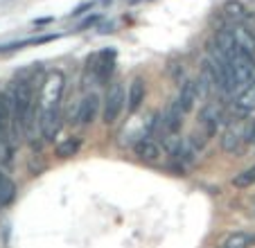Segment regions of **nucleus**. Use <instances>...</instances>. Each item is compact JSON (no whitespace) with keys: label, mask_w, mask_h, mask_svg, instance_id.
<instances>
[{"label":"nucleus","mask_w":255,"mask_h":248,"mask_svg":"<svg viewBox=\"0 0 255 248\" xmlns=\"http://www.w3.org/2000/svg\"><path fill=\"white\" fill-rule=\"evenodd\" d=\"M63 88H66V77H63V72L61 70L48 72V77H45V81H43V91H41V111L59 109Z\"/></svg>","instance_id":"f257e3e1"},{"label":"nucleus","mask_w":255,"mask_h":248,"mask_svg":"<svg viewBox=\"0 0 255 248\" xmlns=\"http://www.w3.org/2000/svg\"><path fill=\"white\" fill-rule=\"evenodd\" d=\"M125 100H127L125 88H122L120 81L111 84V88H109V93H106V97H104V113H102L106 124H113L120 118L122 109H125Z\"/></svg>","instance_id":"f03ea898"},{"label":"nucleus","mask_w":255,"mask_h":248,"mask_svg":"<svg viewBox=\"0 0 255 248\" xmlns=\"http://www.w3.org/2000/svg\"><path fill=\"white\" fill-rule=\"evenodd\" d=\"M244 126L246 124H242V122H231L224 129V133H222V149L226 153H237V151H242V147L246 144V140H244Z\"/></svg>","instance_id":"7ed1b4c3"},{"label":"nucleus","mask_w":255,"mask_h":248,"mask_svg":"<svg viewBox=\"0 0 255 248\" xmlns=\"http://www.w3.org/2000/svg\"><path fill=\"white\" fill-rule=\"evenodd\" d=\"M231 70H233V81H235V88H244L251 84L253 79V61L249 57H244L242 52L235 54V59H231Z\"/></svg>","instance_id":"20e7f679"},{"label":"nucleus","mask_w":255,"mask_h":248,"mask_svg":"<svg viewBox=\"0 0 255 248\" xmlns=\"http://www.w3.org/2000/svg\"><path fill=\"white\" fill-rule=\"evenodd\" d=\"M224 122V113L222 109L217 104H206L201 111V115H199V129L203 131V133L208 135V138H212V135L217 133V126Z\"/></svg>","instance_id":"39448f33"},{"label":"nucleus","mask_w":255,"mask_h":248,"mask_svg":"<svg viewBox=\"0 0 255 248\" xmlns=\"http://www.w3.org/2000/svg\"><path fill=\"white\" fill-rule=\"evenodd\" d=\"M91 66H93V72H95V79L104 84L113 75V70H116V52L113 50H104V52H100L93 59Z\"/></svg>","instance_id":"423d86ee"},{"label":"nucleus","mask_w":255,"mask_h":248,"mask_svg":"<svg viewBox=\"0 0 255 248\" xmlns=\"http://www.w3.org/2000/svg\"><path fill=\"white\" fill-rule=\"evenodd\" d=\"M183 109L178 106V102H172V104L167 106V111L163 113V129L167 131L169 135L178 133L181 131V126H183Z\"/></svg>","instance_id":"0eeeda50"},{"label":"nucleus","mask_w":255,"mask_h":248,"mask_svg":"<svg viewBox=\"0 0 255 248\" xmlns=\"http://www.w3.org/2000/svg\"><path fill=\"white\" fill-rule=\"evenodd\" d=\"M41 133H43L45 140H54V135L61 129V115H59V109L52 111H41Z\"/></svg>","instance_id":"6e6552de"},{"label":"nucleus","mask_w":255,"mask_h":248,"mask_svg":"<svg viewBox=\"0 0 255 248\" xmlns=\"http://www.w3.org/2000/svg\"><path fill=\"white\" fill-rule=\"evenodd\" d=\"M233 34H235V41H237L240 52L244 54V57H249L251 61H255V36L253 34H251L244 25H235Z\"/></svg>","instance_id":"1a4fd4ad"},{"label":"nucleus","mask_w":255,"mask_h":248,"mask_svg":"<svg viewBox=\"0 0 255 248\" xmlns=\"http://www.w3.org/2000/svg\"><path fill=\"white\" fill-rule=\"evenodd\" d=\"M215 45L222 50V54L228 59V61H231V59H235V54L240 52L233 29H219V32H217V36H215Z\"/></svg>","instance_id":"9d476101"},{"label":"nucleus","mask_w":255,"mask_h":248,"mask_svg":"<svg viewBox=\"0 0 255 248\" xmlns=\"http://www.w3.org/2000/svg\"><path fill=\"white\" fill-rule=\"evenodd\" d=\"M135 156L140 158L142 162H149V165H154V162H158L160 160V147L154 142V140H147V138H142V140H138L135 142Z\"/></svg>","instance_id":"9b49d317"},{"label":"nucleus","mask_w":255,"mask_h":248,"mask_svg":"<svg viewBox=\"0 0 255 248\" xmlns=\"http://www.w3.org/2000/svg\"><path fill=\"white\" fill-rule=\"evenodd\" d=\"M199 100V91H197V81L188 79L183 81V86H181V93H178V106L183 109V113H190V111L194 109V104H197Z\"/></svg>","instance_id":"f8f14e48"},{"label":"nucleus","mask_w":255,"mask_h":248,"mask_svg":"<svg viewBox=\"0 0 255 248\" xmlns=\"http://www.w3.org/2000/svg\"><path fill=\"white\" fill-rule=\"evenodd\" d=\"M97 111H100V95L91 93L79 102V122L82 124H91L97 118Z\"/></svg>","instance_id":"ddd939ff"},{"label":"nucleus","mask_w":255,"mask_h":248,"mask_svg":"<svg viewBox=\"0 0 255 248\" xmlns=\"http://www.w3.org/2000/svg\"><path fill=\"white\" fill-rule=\"evenodd\" d=\"M235 109H237V113H242V115L255 111V81H251L249 86H244L240 91V95L235 97Z\"/></svg>","instance_id":"4468645a"},{"label":"nucleus","mask_w":255,"mask_h":248,"mask_svg":"<svg viewBox=\"0 0 255 248\" xmlns=\"http://www.w3.org/2000/svg\"><path fill=\"white\" fill-rule=\"evenodd\" d=\"M127 102H129V111H131V113H135V111L140 109V104L144 102V81L140 79V77H135V79L131 81Z\"/></svg>","instance_id":"2eb2a0df"},{"label":"nucleus","mask_w":255,"mask_h":248,"mask_svg":"<svg viewBox=\"0 0 255 248\" xmlns=\"http://www.w3.org/2000/svg\"><path fill=\"white\" fill-rule=\"evenodd\" d=\"M14 199H16V185H14V181H11L7 174L0 172V208L9 205Z\"/></svg>","instance_id":"dca6fc26"},{"label":"nucleus","mask_w":255,"mask_h":248,"mask_svg":"<svg viewBox=\"0 0 255 248\" xmlns=\"http://www.w3.org/2000/svg\"><path fill=\"white\" fill-rule=\"evenodd\" d=\"M224 14H226V18L228 20H233V23H244L246 20V9H244V5H242V2H237V0H231V2H226V5H224Z\"/></svg>","instance_id":"f3484780"},{"label":"nucleus","mask_w":255,"mask_h":248,"mask_svg":"<svg viewBox=\"0 0 255 248\" xmlns=\"http://www.w3.org/2000/svg\"><path fill=\"white\" fill-rule=\"evenodd\" d=\"M79 147H82L79 138H66L63 142L57 144V156L59 158H70V156H75V153L79 151Z\"/></svg>","instance_id":"a211bd4d"},{"label":"nucleus","mask_w":255,"mask_h":248,"mask_svg":"<svg viewBox=\"0 0 255 248\" xmlns=\"http://www.w3.org/2000/svg\"><path fill=\"white\" fill-rule=\"evenodd\" d=\"M249 246H253V237L246 233H233L224 242V248H249Z\"/></svg>","instance_id":"6ab92c4d"},{"label":"nucleus","mask_w":255,"mask_h":248,"mask_svg":"<svg viewBox=\"0 0 255 248\" xmlns=\"http://www.w3.org/2000/svg\"><path fill=\"white\" fill-rule=\"evenodd\" d=\"M233 185L240 187V190H244V187H253L255 185V165H253V167H249V169H244V172L235 174Z\"/></svg>","instance_id":"aec40b11"},{"label":"nucleus","mask_w":255,"mask_h":248,"mask_svg":"<svg viewBox=\"0 0 255 248\" xmlns=\"http://www.w3.org/2000/svg\"><path fill=\"white\" fill-rule=\"evenodd\" d=\"M244 140H246V144H255V118L246 122V126H244Z\"/></svg>","instance_id":"412c9836"},{"label":"nucleus","mask_w":255,"mask_h":248,"mask_svg":"<svg viewBox=\"0 0 255 248\" xmlns=\"http://www.w3.org/2000/svg\"><path fill=\"white\" fill-rule=\"evenodd\" d=\"M253 244H255V235H253Z\"/></svg>","instance_id":"4be33fe9"}]
</instances>
